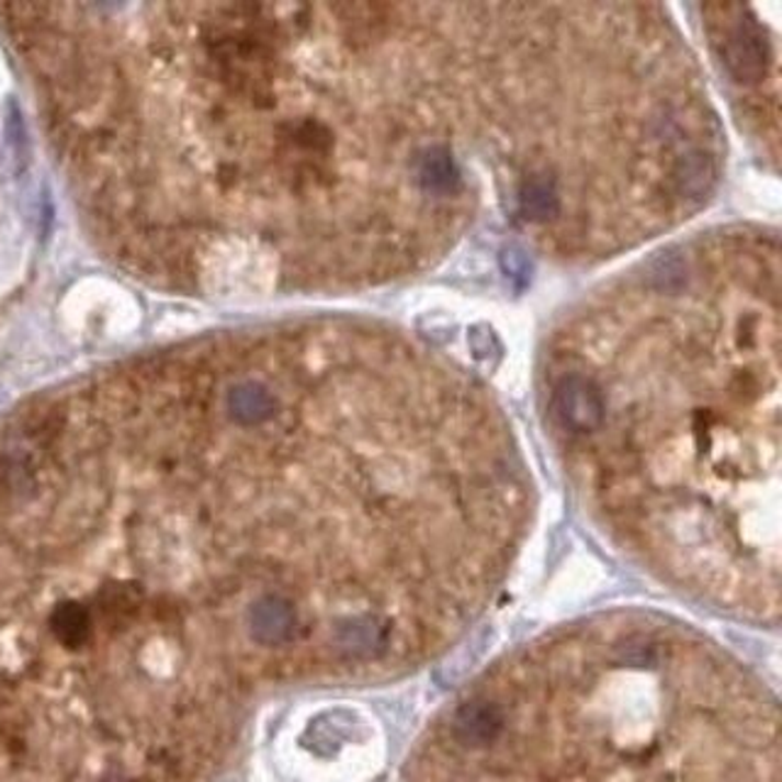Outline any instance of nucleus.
Returning a JSON list of instances; mask_svg holds the SVG:
<instances>
[{"instance_id": "f257e3e1", "label": "nucleus", "mask_w": 782, "mask_h": 782, "mask_svg": "<svg viewBox=\"0 0 782 782\" xmlns=\"http://www.w3.org/2000/svg\"><path fill=\"white\" fill-rule=\"evenodd\" d=\"M780 250L719 225L589 292L541 352L543 423L626 560L716 614L780 619Z\"/></svg>"}, {"instance_id": "f03ea898", "label": "nucleus", "mask_w": 782, "mask_h": 782, "mask_svg": "<svg viewBox=\"0 0 782 782\" xmlns=\"http://www.w3.org/2000/svg\"><path fill=\"white\" fill-rule=\"evenodd\" d=\"M211 184L240 274L318 288L453 248L475 149L411 5H191Z\"/></svg>"}, {"instance_id": "7ed1b4c3", "label": "nucleus", "mask_w": 782, "mask_h": 782, "mask_svg": "<svg viewBox=\"0 0 782 782\" xmlns=\"http://www.w3.org/2000/svg\"><path fill=\"white\" fill-rule=\"evenodd\" d=\"M404 782H780L778 700L700 628L612 609L477 672Z\"/></svg>"}, {"instance_id": "20e7f679", "label": "nucleus", "mask_w": 782, "mask_h": 782, "mask_svg": "<svg viewBox=\"0 0 782 782\" xmlns=\"http://www.w3.org/2000/svg\"><path fill=\"white\" fill-rule=\"evenodd\" d=\"M702 23L722 73L741 105V115L768 157L778 162V27L760 18L758 5L744 3L704 5Z\"/></svg>"}, {"instance_id": "39448f33", "label": "nucleus", "mask_w": 782, "mask_h": 782, "mask_svg": "<svg viewBox=\"0 0 782 782\" xmlns=\"http://www.w3.org/2000/svg\"><path fill=\"white\" fill-rule=\"evenodd\" d=\"M49 636L55 638L59 648L69 653H81L93 646L95 626L89 607L81 599H61L55 604L47 619Z\"/></svg>"}]
</instances>
